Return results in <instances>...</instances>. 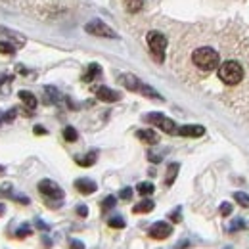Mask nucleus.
<instances>
[{
  "label": "nucleus",
  "mask_w": 249,
  "mask_h": 249,
  "mask_svg": "<svg viewBox=\"0 0 249 249\" xmlns=\"http://www.w3.org/2000/svg\"><path fill=\"white\" fill-rule=\"evenodd\" d=\"M192 62H194L196 67H199L201 71H213V69H217L218 63H220V56H218L217 50H213L209 46H203V48H197L192 54Z\"/></svg>",
  "instance_id": "obj_1"
},
{
  "label": "nucleus",
  "mask_w": 249,
  "mask_h": 249,
  "mask_svg": "<svg viewBox=\"0 0 249 249\" xmlns=\"http://www.w3.org/2000/svg\"><path fill=\"white\" fill-rule=\"evenodd\" d=\"M100 73H102V67H100L98 63H90V65L87 67L85 75H83V81H85V83H92L96 77H100Z\"/></svg>",
  "instance_id": "obj_15"
},
{
  "label": "nucleus",
  "mask_w": 249,
  "mask_h": 249,
  "mask_svg": "<svg viewBox=\"0 0 249 249\" xmlns=\"http://www.w3.org/2000/svg\"><path fill=\"white\" fill-rule=\"evenodd\" d=\"M0 175H4V167L2 165H0Z\"/></svg>",
  "instance_id": "obj_38"
},
{
  "label": "nucleus",
  "mask_w": 249,
  "mask_h": 249,
  "mask_svg": "<svg viewBox=\"0 0 249 249\" xmlns=\"http://www.w3.org/2000/svg\"><path fill=\"white\" fill-rule=\"evenodd\" d=\"M136 190H138V194H140V196H152L156 188H154L152 182H140V184L136 186Z\"/></svg>",
  "instance_id": "obj_19"
},
{
  "label": "nucleus",
  "mask_w": 249,
  "mask_h": 249,
  "mask_svg": "<svg viewBox=\"0 0 249 249\" xmlns=\"http://www.w3.org/2000/svg\"><path fill=\"white\" fill-rule=\"evenodd\" d=\"M0 123H2V115H0Z\"/></svg>",
  "instance_id": "obj_39"
},
{
  "label": "nucleus",
  "mask_w": 249,
  "mask_h": 249,
  "mask_svg": "<svg viewBox=\"0 0 249 249\" xmlns=\"http://www.w3.org/2000/svg\"><path fill=\"white\" fill-rule=\"evenodd\" d=\"M148 46L150 52L154 56L156 62H163L165 60V48H167V36L159 31H150L148 33Z\"/></svg>",
  "instance_id": "obj_3"
},
{
  "label": "nucleus",
  "mask_w": 249,
  "mask_h": 249,
  "mask_svg": "<svg viewBox=\"0 0 249 249\" xmlns=\"http://www.w3.org/2000/svg\"><path fill=\"white\" fill-rule=\"evenodd\" d=\"M75 188H77L81 194L89 196V194H94L98 186H96V182L90 180V178H79V180H75Z\"/></svg>",
  "instance_id": "obj_12"
},
{
  "label": "nucleus",
  "mask_w": 249,
  "mask_h": 249,
  "mask_svg": "<svg viewBox=\"0 0 249 249\" xmlns=\"http://www.w3.org/2000/svg\"><path fill=\"white\" fill-rule=\"evenodd\" d=\"M148 157H150V161H154V163H159V161H161V156H157V154H154V152H150Z\"/></svg>",
  "instance_id": "obj_34"
},
{
  "label": "nucleus",
  "mask_w": 249,
  "mask_h": 249,
  "mask_svg": "<svg viewBox=\"0 0 249 249\" xmlns=\"http://www.w3.org/2000/svg\"><path fill=\"white\" fill-rule=\"evenodd\" d=\"M154 207H156V203L152 201V199H142L140 203H136L134 205V213L136 215H146V213H150V211H154Z\"/></svg>",
  "instance_id": "obj_14"
},
{
  "label": "nucleus",
  "mask_w": 249,
  "mask_h": 249,
  "mask_svg": "<svg viewBox=\"0 0 249 249\" xmlns=\"http://www.w3.org/2000/svg\"><path fill=\"white\" fill-rule=\"evenodd\" d=\"M218 79L224 85L234 87V85L242 83V79H244V67L238 62H234V60H228V62L222 63V65H218Z\"/></svg>",
  "instance_id": "obj_2"
},
{
  "label": "nucleus",
  "mask_w": 249,
  "mask_h": 249,
  "mask_svg": "<svg viewBox=\"0 0 249 249\" xmlns=\"http://www.w3.org/2000/svg\"><path fill=\"white\" fill-rule=\"evenodd\" d=\"M19 100L23 102V106H25L29 111H33V109L36 107V104H38V102H36V96L33 92H29V90H21V92H19Z\"/></svg>",
  "instance_id": "obj_13"
},
{
  "label": "nucleus",
  "mask_w": 249,
  "mask_h": 249,
  "mask_svg": "<svg viewBox=\"0 0 249 249\" xmlns=\"http://www.w3.org/2000/svg\"><path fill=\"white\" fill-rule=\"evenodd\" d=\"M119 196H121V199H124V201H128V199L132 197V188H123Z\"/></svg>",
  "instance_id": "obj_29"
},
{
  "label": "nucleus",
  "mask_w": 249,
  "mask_h": 249,
  "mask_svg": "<svg viewBox=\"0 0 249 249\" xmlns=\"http://www.w3.org/2000/svg\"><path fill=\"white\" fill-rule=\"evenodd\" d=\"M77 215H79V217H87V215H89V207H87V205H79V207H77Z\"/></svg>",
  "instance_id": "obj_32"
},
{
  "label": "nucleus",
  "mask_w": 249,
  "mask_h": 249,
  "mask_svg": "<svg viewBox=\"0 0 249 249\" xmlns=\"http://www.w3.org/2000/svg\"><path fill=\"white\" fill-rule=\"evenodd\" d=\"M63 138H65L67 142H75V140L79 138V134H77V130H75L73 126H65V128H63Z\"/></svg>",
  "instance_id": "obj_20"
},
{
  "label": "nucleus",
  "mask_w": 249,
  "mask_h": 249,
  "mask_svg": "<svg viewBox=\"0 0 249 249\" xmlns=\"http://www.w3.org/2000/svg\"><path fill=\"white\" fill-rule=\"evenodd\" d=\"M85 31L89 33V35H92V36L117 38V33L113 31L111 27H107L104 21H98V19H94V21H90V23H87V25H85Z\"/></svg>",
  "instance_id": "obj_5"
},
{
  "label": "nucleus",
  "mask_w": 249,
  "mask_h": 249,
  "mask_svg": "<svg viewBox=\"0 0 249 249\" xmlns=\"http://www.w3.org/2000/svg\"><path fill=\"white\" fill-rule=\"evenodd\" d=\"M69 249H85V244L79 242V240H71L69 242Z\"/></svg>",
  "instance_id": "obj_31"
},
{
  "label": "nucleus",
  "mask_w": 249,
  "mask_h": 249,
  "mask_svg": "<svg viewBox=\"0 0 249 249\" xmlns=\"http://www.w3.org/2000/svg\"><path fill=\"white\" fill-rule=\"evenodd\" d=\"M36 226H38L40 230H48V228H50V226H48L46 222H42V220H36Z\"/></svg>",
  "instance_id": "obj_36"
},
{
  "label": "nucleus",
  "mask_w": 249,
  "mask_h": 249,
  "mask_svg": "<svg viewBox=\"0 0 249 249\" xmlns=\"http://www.w3.org/2000/svg\"><path fill=\"white\" fill-rule=\"evenodd\" d=\"M16 113H18V111H16V109H10V111H6V113H4V115H2V119H4V121H8V123H10V121H14V117H16Z\"/></svg>",
  "instance_id": "obj_30"
},
{
  "label": "nucleus",
  "mask_w": 249,
  "mask_h": 249,
  "mask_svg": "<svg viewBox=\"0 0 249 249\" xmlns=\"http://www.w3.org/2000/svg\"><path fill=\"white\" fill-rule=\"evenodd\" d=\"M44 90L48 94V102H58V100H60V92H58L54 87H46Z\"/></svg>",
  "instance_id": "obj_27"
},
{
  "label": "nucleus",
  "mask_w": 249,
  "mask_h": 249,
  "mask_svg": "<svg viewBox=\"0 0 249 249\" xmlns=\"http://www.w3.org/2000/svg\"><path fill=\"white\" fill-rule=\"evenodd\" d=\"M124 6H126V10H128L130 14H136V12L142 10L144 0H124Z\"/></svg>",
  "instance_id": "obj_18"
},
{
  "label": "nucleus",
  "mask_w": 249,
  "mask_h": 249,
  "mask_svg": "<svg viewBox=\"0 0 249 249\" xmlns=\"http://www.w3.org/2000/svg\"><path fill=\"white\" fill-rule=\"evenodd\" d=\"M38 192L44 196V197H48V199H58V201H62L63 197V190L54 180H48V178H44V180H40L38 182Z\"/></svg>",
  "instance_id": "obj_6"
},
{
  "label": "nucleus",
  "mask_w": 249,
  "mask_h": 249,
  "mask_svg": "<svg viewBox=\"0 0 249 249\" xmlns=\"http://www.w3.org/2000/svg\"><path fill=\"white\" fill-rule=\"evenodd\" d=\"M107 224H109L111 228L121 230V228H124V218L123 217H111L109 220H107Z\"/></svg>",
  "instance_id": "obj_23"
},
{
  "label": "nucleus",
  "mask_w": 249,
  "mask_h": 249,
  "mask_svg": "<svg viewBox=\"0 0 249 249\" xmlns=\"http://www.w3.org/2000/svg\"><path fill=\"white\" fill-rule=\"evenodd\" d=\"M136 136H138V140H142L148 146H154V144L159 142V134H157L156 130H152V128H142V130L136 132Z\"/></svg>",
  "instance_id": "obj_11"
},
{
  "label": "nucleus",
  "mask_w": 249,
  "mask_h": 249,
  "mask_svg": "<svg viewBox=\"0 0 249 249\" xmlns=\"http://www.w3.org/2000/svg\"><path fill=\"white\" fill-rule=\"evenodd\" d=\"M232 209H234V207H232V203L224 201V203H220V209H218V211H220V215H222V217H228V215H232Z\"/></svg>",
  "instance_id": "obj_28"
},
{
  "label": "nucleus",
  "mask_w": 249,
  "mask_h": 249,
  "mask_svg": "<svg viewBox=\"0 0 249 249\" xmlns=\"http://www.w3.org/2000/svg\"><path fill=\"white\" fill-rule=\"evenodd\" d=\"M178 171H180V165H178V163H171V165L167 167V175H165V184H167V186H173V182L177 180Z\"/></svg>",
  "instance_id": "obj_16"
},
{
  "label": "nucleus",
  "mask_w": 249,
  "mask_h": 249,
  "mask_svg": "<svg viewBox=\"0 0 249 249\" xmlns=\"http://www.w3.org/2000/svg\"><path fill=\"white\" fill-rule=\"evenodd\" d=\"M31 236V228H29V224H23L18 232H16V238H19V240H23V238H29Z\"/></svg>",
  "instance_id": "obj_26"
},
{
  "label": "nucleus",
  "mask_w": 249,
  "mask_h": 249,
  "mask_svg": "<svg viewBox=\"0 0 249 249\" xmlns=\"http://www.w3.org/2000/svg\"><path fill=\"white\" fill-rule=\"evenodd\" d=\"M35 134H46V128L40 126V124H36V126H35Z\"/></svg>",
  "instance_id": "obj_35"
},
{
  "label": "nucleus",
  "mask_w": 249,
  "mask_h": 249,
  "mask_svg": "<svg viewBox=\"0 0 249 249\" xmlns=\"http://www.w3.org/2000/svg\"><path fill=\"white\" fill-rule=\"evenodd\" d=\"M234 199H236L242 207L249 209V196L248 194H244V192H236V194H234Z\"/></svg>",
  "instance_id": "obj_21"
},
{
  "label": "nucleus",
  "mask_w": 249,
  "mask_h": 249,
  "mask_svg": "<svg viewBox=\"0 0 249 249\" xmlns=\"http://www.w3.org/2000/svg\"><path fill=\"white\" fill-rule=\"evenodd\" d=\"M14 52H16V46L12 42L0 40V54H14Z\"/></svg>",
  "instance_id": "obj_25"
},
{
  "label": "nucleus",
  "mask_w": 249,
  "mask_h": 249,
  "mask_svg": "<svg viewBox=\"0 0 249 249\" xmlns=\"http://www.w3.org/2000/svg\"><path fill=\"white\" fill-rule=\"evenodd\" d=\"M115 203H117L115 196H107V197L102 201V209H104V211H109V209H113V207H115Z\"/></svg>",
  "instance_id": "obj_22"
},
{
  "label": "nucleus",
  "mask_w": 249,
  "mask_h": 249,
  "mask_svg": "<svg viewBox=\"0 0 249 249\" xmlns=\"http://www.w3.org/2000/svg\"><path fill=\"white\" fill-rule=\"evenodd\" d=\"M2 213H4V205H0V217H2Z\"/></svg>",
  "instance_id": "obj_37"
},
{
  "label": "nucleus",
  "mask_w": 249,
  "mask_h": 249,
  "mask_svg": "<svg viewBox=\"0 0 249 249\" xmlns=\"http://www.w3.org/2000/svg\"><path fill=\"white\" fill-rule=\"evenodd\" d=\"M148 234H150L154 240H167V238L173 234V226H171L169 222L159 220V222H154V224H152V228H150Z\"/></svg>",
  "instance_id": "obj_7"
},
{
  "label": "nucleus",
  "mask_w": 249,
  "mask_h": 249,
  "mask_svg": "<svg viewBox=\"0 0 249 249\" xmlns=\"http://www.w3.org/2000/svg\"><path fill=\"white\" fill-rule=\"evenodd\" d=\"M180 207H178V209H175V211H173V213H171V220H173V222H180Z\"/></svg>",
  "instance_id": "obj_33"
},
{
  "label": "nucleus",
  "mask_w": 249,
  "mask_h": 249,
  "mask_svg": "<svg viewBox=\"0 0 249 249\" xmlns=\"http://www.w3.org/2000/svg\"><path fill=\"white\" fill-rule=\"evenodd\" d=\"M144 121H146V123L156 124L157 128H161V130L167 132V134H175V132H177V124H175V121L169 119V117H165L163 113H148V115H144Z\"/></svg>",
  "instance_id": "obj_4"
},
{
  "label": "nucleus",
  "mask_w": 249,
  "mask_h": 249,
  "mask_svg": "<svg viewBox=\"0 0 249 249\" xmlns=\"http://www.w3.org/2000/svg\"><path fill=\"white\" fill-rule=\"evenodd\" d=\"M96 159H98V152H89L87 156L77 157L75 161H77L81 167H92L94 163H96Z\"/></svg>",
  "instance_id": "obj_17"
},
{
  "label": "nucleus",
  "mask_w": 249,
  "mask_h": 249,
  "mask_svg": "<svg viewBox=\"0 0 249 249\" xmlns=\"http://www.w3.org/2000/svg\"><path fill=\"white\" fill-rule=\"evenodd\" d=\"M96 96H98V100H102V102H117L119 98H121V94L115 92V90H111V89H107V87H98L96 89Z\"/></svg>",
  "instance_id": "obj_10"
},
{
  "label": "nucleus",
  "mask_w": 249,
  "mask_h": 249,
  "mask_svg": "<svg viewBox=\"0 0 249 249\" xmlns=\"http://www.w3.org/2000/svg\"><path fill=\"white\" fill-rule=\"evenodd\" d=\"M119 83L123 85L124 89H128V90H132V92H140V89H142V81L138 79V77H134V75H130V73H124L119 77Z\"/></svg>",
  "instance_id": "obj_8"
},
{
  "label": "nucleus",
  "mask_w": 249,
  "mask_h": 249,
  "mask_svg": "<svg viewBox=\"0 0 249 249\" xmlns=\"http://www.w3.org/2000/svg\"><path fill=\"white\" fill-rule=\"evenodd\" d=\"M244 228H246V220H244V218H236V220L230 224L228 232H238V230H244Z\"/></svg>",
  "instance_id": "obj_24"
},
{
  "label": "nucleus",
  "mask_w": 249,
  "mask_h": 249,
  "mask_svg": "<svg viewBox=\"0 0 249 249\" xmlns=\"http://www.w3.org/2000/svg\"><path fill=\"white\" fill-rule=\"evenodd\" d=\"M180 136H186V138H199L205 134V128L201 124H184L177 130Z\"/></svg>",
  "instance_id": "obj_9"
}]
</instances>
